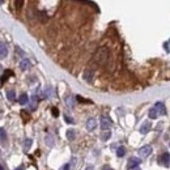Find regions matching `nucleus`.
Listing matches in <instances>:
<instances>
[{
	"label": "nucleus",
	"mask_w": 170,
	"mask_h": 170,
	"mask_svg": "<svg viewBox=\"0 0 170 170\" xmlns=\"http://www.w3.org/2000/svg\"><path fill=\"white\" fill-rule=\"evenodd\" d=\"M107 55H109V51H107V49H106V47H102V49H99L98 51L96 52V55H94V60H96L98 64L103 65L105 63H106Z\"/></svg>",
	"instance_id": "1"
},
{
	"label": "nucleus",
	"mask_w": 170,
	"mask_h": 170,
	"mask_svg": "<svg viewBox=\"0 0 170 170\" xmlns=\"http://www.w3.org/2000/svg\"><path fill=\"white\" fill-rule=\"evenodd\" d=\"M7 55H8L7 44H5V42H1V44H0V58H1V59H5Z\"/></svg>",
	"instance_id": "6"
},
{
	"label": "nucleus",
	"mask_w": 170,
	"mask_h": 170,
	"mask_svg": "<svg viewBox=\"0 0 170 170\" xmlns=\"http://www.w3.org/2000/svg\"><path fill=\"white\" fill-rule=\"evenodd\" d=\"M139 164H140V160L136 158V157H131L127 162V169L131 170V169H133V167H137Z\"/></svg>",
	"instance_id": "4"
},
{
	"label": "nucleus",
	"mask_w": 170,
	"mask_h": 170,
	"mask_svg": "<svg viewBox=\"0 0 170 170\" xmlns=\"http://www.w3.org/2000/svg\"><path fill=\"white\" fill-rule=\"evenodd\" d=\"M46 144L47 145H50V146L54 145V144H52V137L51 136H46Z\"/></svg>",
	"instance_id": "20"
},
{
	"label": "nucleus",
	"mask_w": 170,
	"mask_h": 170,
	"mask_svg": "<svg viewBox=\"0 0 170 170\" xmlns=\"http://www.w3.org/2000/svg\"><path fill=\"white\" fill-rule=\"evenodd\" d=\"M158 110L156 109V107H152L151 110H149V118H151V119H156L157 117H158Z\"/></svg>",
	"instance_id": "11"
},
{
	"label": "nucleus",
	"mask_w": 170,
	"mask_h": 170,
	"mask_svg": "<svg viewBox=\"0 0 170 170\" xmlns=\"http://www.w3.org/2000/svg\"><path fill=\"white\" fill-rule=\"evenodd\" d=\"M103 170H112V169H110V167H105Z\"/></svg>",
	"instance_id": "27"
},
{
	"label": "nucleus",
	"mask_w": 170,
	"mask_h": 170,
	"mask_svg": "<svg viewBox=\"0 0 170 170\" xmlns=\"http://www.w3.org/2000/svg\"><path fill=\"white\" fill-rule=\"evenodd\" d=\"M154 107H156V109L158 110L160 114H162V115L166 114V109H165V105L162 103V102H157V103L154 105Z\"/></svg>",
	"instance_id": "10"
},
{
	"label": "nucleus",
	"mask_w": 170,
	"mask_h": 170,
	"mask_svg": "<svg viewBox=\"0 0 170 170\" xmlns=\"http://www.w3.org/2000/svg\"><path fill=\"white\" fill-rule=\"evenodd\" d=\"M0 136H1V145L5 146V143H7V135H5V130L1 128L0 130Z\"/></svg>",
	"instance_id": "12"
},
{
	"label": "nucleus",
	"mask_w": 170,
	"mask_h": 170,
	"mask_svg": "<svg viewBox=\"0 0 170 170\" xmlns=\"http://www.w3.org/2000/svg\"><path fill=\"white\" fill-rule=\"evenodd\" d=\"M126 154V148L124 146H119L118 148V151H117V156L118 157H123Z\"/></svg>",
	"instance_id": "16"
},
{
	"label": "nucleus",
	"mask_w": 170,
	"mask_h": 170,
	"mask_svg": "<svg viewBox=\"0 0 170 170\" xmlns=\"http://www.w3.org/2000/svg\"><path fill=\"white\" fill-rule=\"evenodd\" d=\"M86 170H93V166H88L86 167Z\"/></svg>",
	"instance_id": "24"
},
{
	"label": "nucleus",
	"mask_w": 170,
	"mask_h": 170,
	"mask_svg": "<svg viewBox=\"0 0 170 170\" xmlns=\"http://www.w3.org/2000/svg\"><path fill=\"white\" fill-rule=\"evenodd\" d=\"M30 60H29V59H22V60H21V62H20V68H21V69H22V71H26V69H29V68H30Z\"/></svg>",
	"instance_id": "7"
},
{
	"label": "nucleus",
	"mask_w": 170,
	"mask_h": 170,
	"mask_svg": "<svg viewBox=\"0 0 170 170\" xmlns=\"http://www.w3.org/2000/svg\"><path fill=\"white\" fill-rule=\"evenodd\" d=\"M69 167H71V166H69V164H64L62 167H60L59 170H69Z\"/></svg>",
	"instance_id": "21"
},
{
	"label": "nucleus",
	"mask_w": 170,
	"mask_h": 170,
	"mask_svg": "<svg viewBox=\"0 0 170 170\" xmlns=\"http://www.w3.org/2000/svg\"><path fill=\"white\" fill-rule=\"evenodd\" d=\"M18 102H20V105H26L29 102V98L26 94H21L20 98H18Z\"/></svg>",
	"instance_id": "13"
},
{
	"label": "nucleus",
	"mask_w": 170,
	"mask_h": 170,
	"mask_svg": "<svg viewBox=\"0 0 170 170\" xmlns=\"http://www.w3.org/2000/svg\"><path fill=\"white\" fill-rule=\"evenodd\" d=\"M110 135H111V132H110V131H105V132L102 133L101 139H102V140H107V139L110 137Z\"/></svg>",
	"instance_id": "18"
},
{
	"label": "nucleus",
	"mask_w": 170,
	"mask_h": 170,
	"mask_svg": "<svg viewBox=\"0 0 170 170\" xmlns=\"http://www.w3.org/2000/svg\"><path fill=\"white\" fill-rule=\"evenodd\" d=\"M64 118H65V120H67V123H75V122H73V119H72V118H68L67 115H65Z\"/></svg>",
	"instance_id": "22"
},
{
	"label": "nucleus",
	"mask_w": 170,
	"mask_h": 170,
	"mask_svg": "<svg viewBox=\"0 0 170 170\" xmlns=\"http://www.w3.org/2000/svg\"><path fill=\"white\" fill-rule=\"evenodd\" d=\"M131 170H141V169H140V167L137 166V167H133V169H131Z\"/></svg>",
	"instance_id": "25"
},
{
	"label": "nucleus",
	"mask_w": 170,
	"mask_h": 170,
	"mask_svg": "<svg viewBox=\"0 0 170 170\" xmlns=\"http://www.w3.org/2000/svg\"><path fill=\"white\" fill-rule=\"evenodd\" d=\"M161 162L165 165V166H169V164H170V154L167 153V152H165V153L161 156Z\"/></svg>",
	"instance_id": "9"
},
{
	"label": "nucleus",
	"mask_w": 170,
	"mask_h": 170,
	"mask_svg": "<svg viewBox=\"0 0 170 170\" xmlns=\"http://www.w3.org/2000/svg\"><path fill=\"white\" fill-rule=\"evenodd\" d=\"M7 98L9 99V101H15V98H16L15 90H8L7 92Z\"/></svg>",
	"instance_id": "15"
},
{
	"label": "nucleus",
	"mask_w": 170,
	"mask_h": 170,
	"mask_svg": "<svg viewBox=\"0 0 170 170\" xmlns=\"http://www.w3.org/2000/svg\"><path fill=\"white\" fill-rule=\"evenodd\" d=\"M151 122H144L143 124H141V127H140V132L141 133H148L149 132V130H151Z\"/></svg>",
	"instance_id": "8"
},
{
	"label": "nucleus",
	"mask_w": 170,
	"mask_h": 170,
	"mask_svg": "<svg viewBox=\"0 0 170 170\" xmlns=\"http://www.w3.org/2000/svg\"><path fill=\"white\" fill-rule=\"evenodd\" d=\"M52 114H54L55 117H56V115H58V111H56V109H54V110H52Z\"/></svg>",
	"instance_id": "23"
},
{
	"label": "nucleus",
	"mask_w": 170,
	"mask_h": 170,
	"mask_svg": "<svg viewBox=\"0 0 170 170\" xmlns=\"http://www.w3.org/2000/svg\"><path fill=\"white\" fill-rule=\"evenodd\" d=\"M151 153H152V146L151 145H144L143 148L139 149V154H140L143 158H146Z\"/></svg>",
	"instance_id": "2"
},
{
	"label": "nucleus",
	"mask_w": 170,
	"mask_h": 170,
	"mask_svg": "<svg viewBox=\"0 0 170 170\" xmlns=\"http://www.w3.org/2000/svg\"><path fill=\"white\" fill-rule=\"evenodd\" d=\"M31 139H26L25 140V145H24V152H28L29 149H30V146H31Z\"/></svg>",
	"instance_id": "14"
},
{
	"label": "nucleus",
	"mask_w": 170,
	"mask_h": 170,
	"mask_svg": "<svg viewBox=\"0 0 170 170\" xmlns=\"http://www.w3.org/2000/svg\"><path fill=\"white\" fill-rule=\"evenodd\" d=\"M16 170H25V169H24L22 166H20V167H18V169H16Z\"/></svg>",
	"instance_id": "26"
},
{
	"label": "nucleus",
	"mask_w": 170,
	"mask_h": 170,
	"mask_svg": "<svg viewBox=\"0 0 170 170\" xmlns=\"http://www.w3.org/2000/svg\"><path fill=\"white\" fill-rule=\"evenodd\" d=\"M96 127H97L96 119H94V118H89V119L86 120V130H88V131H93V130H96Z\"/></svg>",
	"instance_id": "5"
},
{
	"label": "nucleus",
	"mask_w": 170,
	"mask_h": 170,
	"mask_svg": "<svg viewBox=\"0 0 170 170\" xmlns=\"http://www.w3.org/2000/svg\"><path fill=\"white\" fill-rule=\"evenodd\" d=\"M111 127V119L109 117H101V128L105 131H107Z\"/></svg>",
	"instance_id": "3"
},
{
	"label": "nucleus",
	"mask_w": 170,
	"mask_h": 170,
	"mask_svg": "<svg viewBox=\"0 0 170 170\" xmlns=\"http://www.w3.org/2000/svg\"><path fill=\"white\" fill-rule=\"evenodd\" d=\"M22 4H24V0H15V7L17 8V9H21Z\"/></svg>",
	"instance_id": "19"
},
{
	"label": "nucleus",
	"mask_w": 170,
	"mask_h": 170,
	"mask_svg": "<svg viewBox=\"0 0 170 170\" xmlns=\"http://www.w3.org/2000/svg\"><path fill=\"white\" fill-rule=\"evenodd\" d=\"M75 131L73 130H68L67 131V139L68 140H75Z\"/></svg>",
	"instance_id": "17"
}]
</instances>
